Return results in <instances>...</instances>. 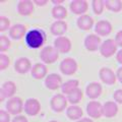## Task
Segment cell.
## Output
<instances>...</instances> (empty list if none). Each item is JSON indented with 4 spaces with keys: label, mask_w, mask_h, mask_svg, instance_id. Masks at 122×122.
<instances>
[{
    "label": "cell",
    "mask_w": 122,
    "mask_h": 122,
    "mask_svg": "<svg viewBox=\"0 0 122 122\" xmlns=\"http://www.w3.org/2000/svg\"><path fill=\"white\" fill-rule=\"evenodd\" d=\"M95 32L98 36H108L112 32V25L108 20H100L95 25Z\"/></svg>",
    "instance_id": "cell-17"
},
{
    "label": "cell",
    "mask_w": 122,
    "mask_h": 122,
    "mask_svg": "<svg viewBox=\"0 0 122 122\" xmlns=\"http://www.w3.org/2000/svg\"><path fill=\"white\" fill-rule=\"evenodd\" d=\"M117 52V44L116 42L112 39H108L104 41L100 47V53L103 57L109 58L112 57Z\"/></svg>",
    "instance_id": "cell-5"
},
{
    "label": "cell",
    "mask_w": 122,
    "mask_h": 122,
    "mask_svg": "<svg viewBox=\"0 0 122 122\" xmlns=\"http://www.w3.org/2000/svg\"><path fill=\"white\" fill-rule=\"evenodd\" d=\"M25 112L30 116H36L41 111V104L37 99H28L25 103Z\"/></svg>",
    "instance_id": "cell-9"
},
{
    "label": "cell",
    "mask_w": 122,
    "mask_h": 122,
    "mask_svg": "<svg viewBox=\"0 0 122 122\" xmlns=\"http://www.w3.org/2000/svg\"><path fill=\"white\" fill-rule=\"evenodd\" d=\"M47 66L43 63H36L35 65L33 66L32 70H30V73L32 76L35 79H42L44 78L46 75H47Z\"/></svg>",
    "instance_id": "cell-21"
},
{
    "label": "cell",
    "mask_w": 122,
    "mask_h": 122,
    "mask_svg": "<svg viewBox=\"0 0 122 122\" xmlns=\"http://www.w3.org/2000/svg\"><path fill=\"white\" fill-rule=\"evenodd\" d=\"M62 77L57 74V73H50L47 75V77L45 79V86L47 89L51 91H55L57 89L62 86Z\"/></svg>",
    "instance_id": "cell-8"
},
{
    "label": "cell",
    "mask_w": 122,
    "mask_h": 122,
    "mask_svg": "<svg viewBox=\"0 0 122 122\" xmlns=\"http://www.w3.org/2000/svg\"><path fill=\"white\" fill-rule=\"evenodd\" d=\"M9 63H10V60L8 58V56L1 53L0 54V70H4L9 65Z\"/></svg>",
    "instance_id": "cell-31"
},
{
    "label": "cell",
    "mask_w": 122,
    "mask_h": 122,
    "mask_svg": "<svg viewBox=\"0 0 122 122\" xmlns=\"http://www.w3.org/2000/svg\"><path fill=\"white\" fill-rule=\"evenodd\" d=\"M67 98H65V96H63L62 94H57L55 96H53L51 101H50V106L51 109L54 112L60 113L62 112L63 110H65L66 106H67Z\"/></svg>",
    "instance_id": "cell-4"
},
{
    "label": "cell",
    "mask_w": 122,
    "mask_h": 122,
    "mask_svg": "<svg viewBox=\"0 0 122 122\" xmlns=\"http://www.w3.org/2000/svg\"><path fill=\"white\" fill-rule=\"evenodd\" d=\"M50 30L54 36L62 37L67 30V24L63 20H56L51 25Z\"/></svg>",
    "instance_id": "cell-20"
},
{
    "label": "cell",
    "mask_w": 122,
    "mask_h": 122,
    "mask_svg": "<svg viewBox=\"0 0 122 122\" xmlns=\"http://www.w3.org/2000/svg\"><path fill=\"white\" fill-rule=\"evenodd\" d=\"M52 2L55 3V4H59V3H62L63 2V0H58V1H56V0H53Z\"/></svg>",
    "instance_id": "cell-41"
},
{
    "label": "cell",
    "mask_w": 122,
    "mask_h": 122,
    "mask_svg": "<svg viewBox=\"0 0 122 122\" xmlns=\"http://www.w3.org/2000/svg\"><path fill=\"white\" fill-rule=\"evenodd\" d=\"M33 11H34L33 1H30V0H21V1L18 2L17 12L20 15L28 16V15H30L33 13Z\"/></svg>",
    "instance_id": "cell-18"
},
{
    "label": "cell",
    "mask_w": 122,
    "mask_h": 122,
    "mask_svg": "<svg viewBox=\"0 0 122 122\" xmlns=\"http://www.w3.org/2000/svg\"><path fill=\"white\" fill-rule=\"evenodd\" d=\"M81 99H82V91L79 89V87L74 90L73 92H71L69 95H67V100L72 105L78 104Z\"/></svg>",
    "instance_id": "cell-28"
},
{
    "label": "cell",
    "mask_w": 122,
    "mask_h": 122,
    "mask_svg": "<svg viewBox=\"0 0 122 122\" xmlns=\"http://www.w3.org/2000/svg\"><path fill=\"white\" fill-rule=\"evenodd\" d=\"M10 47V41L6 36H1L0 37V51L4 52L8 50Z\"/></svg>",
    "instance_id": "cell-30"
},
{
    "label": "cell",
    "mask_w": 122,
    "mask_h": 122,
    "mask_svg": "<svg viewBox=\"0 0 122 122\" xmlns=\"http://www.w3.org/2000/svg\"><path fill=\"white\" fill-rule=\"evenodd\" d=\"M32 63L29 58L25 57H20L18 58L14 63V69L16 72L20 74H25L26 72H29L30 70H32Z\"/></svg>",
    "instance_id": "cell-13"
},
{
    "label": "cell",
    "mask_w": 122,
    "mask_h": 122,
    "mask_svg": "<svg viewBox=\"0 0 122 122\" xmlns=\"http://www.w3.org/2000/svg\"><path fill=\"white\" fill-rule=\"evenodd\" d=\"M115 42H116L117 46L122 47V30H119V32L116 34V36H115Z\"/></svg>",
    "instance_id": "cell-35"
},
{
    "label": "cell",
    "mask_w": 122,
    "mask_h": 122,
    "mask_svg": "<svg viewBox=\"0 0 122 122\" xmlns=\"http://www.w3.org/2000/svg\"><path fill=\"white\" fill-rule=\"evenodd\" d=\"M82 110L81 107L76 106V105H71L70 107H68L66 110V115L70 120H79L82 117Z\"/></svg>",
    "instance_id": "cell-24"
},
{
    "label": "cell",
    "mask_w": 122,
    "mask_h": 122,
    "mask_svg": "<svg viewBox=\"0 0 122 122\" xmlns=\"http://www.w3.org/2000/svg\"><path fill=\"white\" fill-rule=\"evenodd\" d=\"M24 103H22V100L18 97H12L10 98L8 102L6 103V109L7 112L9 114H12V115H18L20 114L21 111L24 110Z\"/></svg>",
    "instance_id": "cell-3"
},
{
    "label": "cell",
    "mask_w": 122,
    "mask_h": 122,
    "mask_svg": "<svg viewBox=\"0 0 122 122\" xmlns=\"http://www.w3.org/2000/svg\"><path fill=\"white\" fill-rule=\"evenodd\" d=\"M99 76H100V79L103 82L106 83V85H109V86L114 85L117 79V76L114 73V71L108 67L101 68L100 71H99Z\"/></svg>",
    "instance_id": "cell-10"
},
{
    "label": "cell",
    "mask_w": 122,
    "mask_h": 122,
    "mask_svg": "<svg viewBox=\"0 0 122 122\" xmlns=\"http://www.w3.org/2000/svg\"><path fill=\"white\" fill-rule=\"evenodd\" d=\"M86 112L92 118H100L103 115V105L100 102L92 101L86 105Z\"/></svg>",
    "instance_id": "cell-12"
},
{
    "label": "cell",
    "mask_w": 122,
    "mask_h": 122,
    "mask_svg": "<svg viewBox=\"0 0 122 122\" xmlns=\"http://www.w3.org/2000/svg\"><path fill=\"white\" fill-rule=\"evenodd\" d=\"M59 57V52L56 50L54 46H46L41 50L40 58L46 64H52L57 61Z\"/></svg>",
    "instance_id": "cell-2"
},
{
    "label": "cell",
    "mask_w": 122,
    "mask_h": 122,
    "mask_svg": "<svg viewBox=\"0 0 122 122\" xmlns=\"http://www.w3.org/2000/svg\"><path fill=\"white\" fill-rule=\"evenodd\" d=\"M116 76H117V79H118V81H119L122 83V67H119V68L117 69Z\"/></svg>",
    "instance_id": "cell-37"
},
{
    "label": "cell",
    "mask_w": 122,
    "mask_h": 122,
    "mask_svg": "<svg viewBox=\"0 0 122 122\" xmlns=\"http://www.w3.org/2000/svg\"><path fill=\"white\" fill-rule=\"evenodd\" d=\"M59 68H60V71L63 74L72 75L77 70V63H76V61L73 58L68 57V58H65L61 61Z\"/></svg>",
    "instance_id": "cell-6"
},
{
    "label": "cell",
    "mask_w": 122,
    "mask_h": 122,
    "mask_svg": "<svg viewBox=\"0 0 122 122\" xmlns=\"http://www.w3.org/2000/svg\"><path fill=\"white\" fill-rule=\"evenodd\" d=\"M9 25H10L9 18H7L5 16L0 17V32H5L6 30L9 29Z\"/></svg>",
    "instance_id": "cell-32"
},
{
    "label": "cell",
    "mask_w": 122,
    "mask_h": 122,
    "mask_svg": "<svg viewBox=\"0 0 122 122\" xmlns=\"http://www.w3.org/2000/svg\"><path fill=\"white\" fill-rule=\"evenodd\" d=\"M10 121V116L8 112L1 110L0 111V122H9Z\"/></svg>",
    "instance_id": "cell-34"
},
{
    "label": "cell",
    "mask_w": 122,
    "mask_h": 122,
    "mask_svg": "<svg viewBox=\"0 0 122 122\" xmlns=\"http://www.w3.org/2000/svg\"><path fill=\"white\" fill-rule=\"evenodd\" d=\"M26 35V28L25 25L17 24L12 25L9 29V37L13 40H20L22 37H25Z\"/></svg>",
    "instance_id": "cell-16"
},
{
    "label": "cell",
    "mask_w": 122,
    "mask_h": 122,
    "mask_svg": "<svg viewBox=\"0 0 122 122\" xmlns=\"http://www.w3.org/2000/svg\"><path fill=\"white\" fill-rule=\"evenodd\" d=\"M12 122H28V119L22 115H17V116H15L13 118Z\"/></svg>",
    "instance_id": "cell-36"
},
{
    "label": "cell",
    "mask_w": 122,
    "mask_h": 122,
    "mask_svg": "<svg viewBox=\"0 0 122 122\" xmlns=\"http://www.w3.org/2000/svg\"><path fill=\"white\" fill-rule=\"evenodd\" d=\"M76 122H94V121L92 120L91 118H81V119L77 120Z\"/></svg>",
    "instance_id": "cell-40"
},
{
    "label": "cell",
    "mask_w": 122,
    "mask_h": 122,
    "mask_svg": "<svg viewBox=\"0 0 122 122\" xmlns=\"http://www.w3.org/2000/svg\"><path fill=\"white\" fill-rule=\"evenodd\" d=\"M118 113V107L115 102L108 101L103 105V116L107 118H112Z\"/></svg>",
    "instance_id": "cell-22"
},
{
    "label": "cell",
    "mask_w": 122,
    "mask_h": 122,
    "mask_svg": "<svg viewBox=\"0 0 122 122\" xmlns=\"http://www.w3.org/2000/svg\"><path fill=\"white\" fill-rule=\"evenodd\" d=\"M16 91V86L13 81H6L2 85L0 90V100L3 101L5 98H12Z\"/></svg>",
    "instance_id": "cell-14"
},
{
    "label": "cell",
    "mask_w": 122,
    "mask_h": 122,
    "mask_svg": "<svg viewBox=\"0 0 122 122\" xmlns=\"http://www.w3.org/2000/svg\"><path fill=\"white\" fill-rule=\"evenodd\" d=\"M101 38L95 34H90L85 39V47L87 51L94 52L101 47Z\"/></svg>",
    "instance_id": "cell-7"
},
{
    "label": "cell",
    "mask_w": 122,
    "mask_h": 122,
    "mask_svg": "<svg viewBox=\"0 0 122 122\" xmlns=\"http://www.w3.org/2000/svg\"><path fill=\"white\" fill-rule=\"evenodd\" d=\"M46 41V35L44 30L40 29H33L29 30L25 35V43L32 49L41 48Z\"/></svg>",
    "instance_id": "cell-1"
},
{
    "label": "cell",
    "mask_w": 122,
    "mask_h": 122,
    "mask_svg": "<svg viewBox=\"0 0 122 122\" xmlns=\"http://www.w3.org/2000/svg\"><path fill=\"white\" fill-rule=\"evenodd\" d=\"M92 6H93V10H94L95 14L100 15V14H102L103 10H104L105 3H104V1H102V0H94V1H92Z\"/></svg>",
    "instance_id": "cell-29"
},
{
    "label": "cell",
    "mask_w": 122,
    "mask_h": 122,
    "mask_svg": "<svg viewBox=\"0 0 122 122\" xmlns=\"http://www.w3.org/2000/svg\"><path fill=\"white\" fill-rule=\"evenodd\" d=\"M49 122H58V121H55V120H52V121H49Z\"/></svg>",
    "instance_id": "cell-42"
},
{
    "label": "cell",
    "mask_w": 122,
    "mask_h": 122,
    "mask_svg": "<svg viewBox=\"0 0 122 122\" xmlns=\"http://www.w3.org/2000/svg\"><path fill=\"white\" fill-rule=\"evenodd\" d=\"M102 86L99 82H91L86 89V94L90 99H97L102 94Z\"/></svg>",
    "instance_id": "cell-19"
},
{
    "label": "cell",
    "mask_w": 122,
    "mask_h": 122,
    "mask_svg": "<svg viewBox=\"0 0 122 122\" xmlns=\"http://www.w3.org/2000/svg\"><path fill=\"white\" fill-rule=\"evenodd\" d=\"M47 0H35V1H34V3H35V4H37L38 6H44V5H46L47 4Z\"/></svg>",
    "instance_id": "cell-38"
},
{
    "label": "cell",
    "mask_w": 122,
    "mask_h": 122,
    "mask_svg": "<svg viewBox=\"0 0 122 122\" xmlns=\"http://www.w3.org/2000/svg\"><path fill=\"white\" fill-rule=\"evenodd\" d=\"M70 10L74 14L83 15L85 12H86L87 8H89V4L86 0H73L70 2Z\"/></svg>",
    "instance_id": "cell-15"
},
{
    "label": "cell",
    "mask_w": 122,
    "mask_h": 122,
    "mask_svg": "<svg viewBox=\"0 0 122 122\" xmlns=\"http://www.w3.org/2000/svg\"><path fill=\"white\" fill-rule=\"evenodd\" d=\"M54 47L59 53H68L71 50V42L66 37H58L54 41Z\"/></svg>",
    "instance_id": "cell-11"
},
{
    "label": "cell",
    "mask_w": 122,
    "mask_h": 122,
    "mask_svg": "<svg viewBox=\"0 0 122 122\" xmlns=\"http://www.w3.org/2000/svg\"><path fill=\"white\" fill-rule=\"evenodd\" d=\"M52 16L57 20H62L67 16V10L62 5H56L52 8Z\"/></svg>",
    "instance_id": "cell-26"
},
{
    "label": "cell",
    "mask_w": 122,
    "mask_h": 122,
    "mask_svg": "<svg viewBox=\"0 0 122 122\" xmlns=\"http://www.w3.org/2000/svg\"><path fill=\"white\" fill-rule=\"evenodd\" d=\"M104 3L106 8L112 12H119L122 9V2L120 0H106Z\"/></svg>",
    "instance_id": "cell-27"
},
{
    "label": "cell",
    "mask_w": 122,
    "mask_h": 122,
    "mask_svg": "<svg viewBox=\"0 0 122 122\" xmlns=\"http://www.w3.org/2000/svg\"><path fill=\"white\" fill-rule=\"evenodd\" d=\"M113 98H114V100H115V102L122 105V90L120 89V90H117V91L114 92Z\"/></svg>",
    "instance_id": "cell-33"
},
{
    "label": "cell",
    "mask_w": 122,
    "mask_h": 122,
    "mask_svg": "<svg viewBox=\"0 0 122 122\" xmlns=\"http://www.w3.org/2000/svg\"><path fill=\"white\" fill-rule=\"evenodd\" d=\"M76 24H77V26L82 30H89L93 28L94 25V20L93 17H91L90 15L83 14L81 15L77 20H76Z\"/></svg>",
    "instance_id": "cell-23"
},
{
    "label": "cell",
    "mask_w": 122,
    "mask_h": 122,
    "mask_svg": "<svg viewBox=\"0 0 122 122\" xmlns=\"http://www.w3.org/2000/svg\"><path fill=\"white\" fill-rule=\"evenodd\" d=\"M116 59L120 64H122V49L116 53Z\"/></svg>",
    "instance_id": "cell-39"
},
{
    "label": "cell",
    "mask_w": 122,
    "mask_h": 122,
    "mask_svg": "<svg viewBox=\"0 0 122 122\" xmlns=\"http://www.w3.org/2000/svg\"><path fill=\"white\" fill-rule=\"evenodd\" d=\"M78 89V81L77 79H69V81H65L61 86L63 94L69 95L71 92H73L74 90Z\"/></svg>",
    "instance_id": "cell-25"
}]
</instances>
